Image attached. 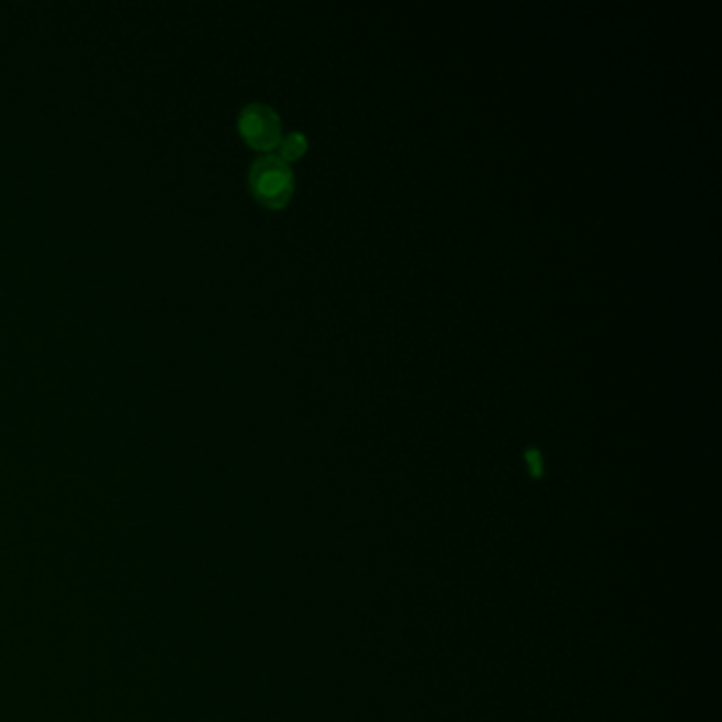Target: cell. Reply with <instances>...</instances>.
<instances>
[{"instance_id":"obj_1","label":"cell","mask_w":722,"mask_h":722,"mask_svg":"<svg viewBox=\"0 0 722 722\" xmlns=\"http://www.w3.org/2000/svg\"><path fill=\"white\" fill-rule=\"evenodd\" d=\"M248 187L266 208H284L293 197L294 176L291 165L278 155H261L252 161Z\"/></svg>"},{"instance_id":"obj_2","label":"cell","mask_w":722,"mask_h":722,"mask_svg":"<svg viewBox=\"0 0 722 722\" xmlns=\"http://www.w3.org/2000/svg\"><path fill=\"white\" fill-rule=\"evenodd\" d=\"M240 136L255 149L269 153L278 149L282 140V123L273 108L263 103H250L241 108L238 117Z\"/></svg>"},{"instance_id":"obj_3","label":"cell","mask_w":722,"mask_h":722,"mask_svg":"<svg viewBox=\"0 0 722 722\" xmlns=\"http://www.w3.org/2000/svg\"><path fill=\"white\" fill-rule=\"evenodd\" d=\"M278 151H280L278 158L287 161V163L299 160L308 151V138L301 132H291V134H287L280 140Z\"/></svg>"},{"instance_id":"obj_4","label":"cell","mask_w":722,"mask_h":722,"mask_svg":"<svg viewBox=\"0 0 722 722\" xmlns=\"http://www.w3.org/2000/svg\"><path fill=\"white\" fill-rule=\"evenodd\" d=\"M526 457H528V462H530V466H532V473H535V475H540V454H538L536 450H528V452H526Z\"/></svg>"}]
</instances>
